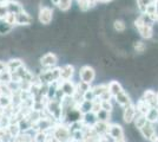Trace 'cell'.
<instances>
[{"mask_svg": "<svg viewBox=\"0 0 158 142\" xmlns=\"http://www.w3.org/2000/svg\"><path fill=\"white\" fill-rule=\"evenodd\" d=\"M113 27H114V30H116V31H118V32H123V31H125L126 25L123 20H116L114 21V24H113Z\"/></svg>", "mask_w": 158, "mask_h": 142, "instance_id": "obj_17", "label": "cell"}, {"mask_svg": "<svg viewBox=\"0 0 158 142\" xmlns=\"http://www.w3.org/2000/svg\"><path fill=\"white\" fill-rule=\"evenodd\" d=\"M6 6L8 8V12H11V13L18 14L24 11L23 6L20 5L18 1H14V0H8V1H6Z\"/></svg>", "mask_w": 158, "mask_h": 142, "instance_id": "obj_10", "label": "cell"}, {"mask_svg": "<svg viewBox=\"0 0 158 142\" xmlns=\"http://www.w3.org/2000/svg\"><path fill=\"white\" fill-rule=\"evenodd\" d=\"M152 1H153V0H137V6H138L139 11H140L142 13H145L148 6L151 4Z\"/></svg>", "mask_w": 158, "mask_h": 142, "instance_id": "obj_15", "label": "cell"}, {"mask_svg": "<svg viewBox=\"0 0 158 142\" xmlns=\"http://www.w3.org/2000/svg\"><path fill=\"white\" fill-rule=\"evenodd\" d=\"M32 21V18L30 17V14H27L26 12H20V13L17 14V23L18 24H21V25H24V24H30Z\"/></svg>", "mask_w": 158, "mask_h": 142, "instance_id": "obj_13", "label": "cell"}, {"mask_svg": "<svg viewBox=\"0 0 158 142\" xmlns=\"http://www.w3.org/2000/svg\"><path fill=\"white\" fill-rule=\"evenodd\" d=\"M145 101L148 102L151 107H158V101H157V94L152 90V89H148V90H144L143 93V96Z\"/></svg>", "mask_w": 158, "mask_h": 142, "instance_id": "obj_5", "label": "cell"}, {"mask_svg": "<svg viewBox=\"0 0 158 142\" xmlns=\"http://www.w3.org/2000/svg\"><path fill=\"white\" fill-rule=\"evenodd\" d=\"M136 109H137V113L138 114H143V115H146L149 113V110L151 109V105L145 101L143 97H140L138 101H137V104H136Z\"/></svg>", "mask_w": 158, "mask_h": 142, "instance_id": "obj_9", "label": "cell"}, {"mask_svg": "<svg viewBox=\"0 0 158 142\" xmlns=\"http://www.w3.org/2000/svg\"><path fill=\"white\" fill-rule=\"evenodd\" d=\"M99 2H109V1H111V0H98Z\"/></svg>", "mask_w": 158, "mask_h": 142, "instance_id": "obj_24", "label": "cell"}, {"mask_svg": "<svg viewBox=\"0 0 158 142\" xmlns=\"http://www.w3.org/2000/svg\"><path fill=\"white\" fill-rule=\"evenodd\" d=\"M135 26L138 30L139 34L142 38H145V39H150L153 36V27H152L151 24H146L143 21V19L139 17L138 19L135 20Z\"/></svg>", "mask_w": 158, "mask_h": 142, "instance_id": "obj_1", "label": "cell"}, {"mask_svg": "<svg viewBox=\"0 0 158 142\" xmlns=\"http://www.w3.org/2000/svg\"><path fill=\"white\" fill-rule=\"evenodd\" d=\"M51 1H52V4H53V5H57V6H58V4H59V1H60V0H51Z\"/></svg>", "mask_w": 158, "mask_h": 142, "instance_id": "obj_23", "label": "cell"}, {"mask_svg": "<svg viewBox=\"0 0 158 142\" xmlns=\"http://www.w3.org/2000/svg\"><path fill=\"white\" fill-rule=\"evenodd\" d=\"M87 2H89V5H90V8L93 6H96L97 4H98L99 1L98 0H87Z\"/></svg>", "mask_w": 158, "mask_h": 142, "instance_id": "obj_21", "label": "cell"}, {"mask_svg": "<svg viewBox=\"0 0 158 142\" xmlns=\"http://www.w3.org/2000/svg\"><path fill=\"white\" fill-rule=\"evenodd\" d=\"M114 98H116V102L118 103L122 108H125L126 105H129V104H131L132 103L129 94H126L124 90H123L122 93H119L117 96H114Z\"/></svg>", "mask_w": 158, "mask_h": 142, "instance_id": "obj_7", "label": "cell"}, {"mask_svg": "<svg viewBox=\"0 0 158 142\" xmlns=\"http://www.w3.org/2000/svg\"><path fill=\"white\" fill-rule=\"evenodd\" d=\"M80 76H81V80L85 83H91L94 78V71L90 67H84L80 71Z\"/></svg>", "mask_w": 158, "mask_h": 142, "instance_id": "obj_8", "label": "cell"}, {"mask_svg": "<svg viewBox=\"0 0 158 142\" xmlns=\"http://www.w3.org/2000/svg\"><path fill=\"white\" fill-rule=\"evenodd\" d=\"M157 101H158V93H157Z\"/></svg>", "mask_w": 158, "mask_h": 142, "instance_id": "obj_26", "label": "cell"}, {"mask_svg": "<svg viewBox=\"0 0 158 142\" xmlns=\"http://www.w3.org/2000/svg\"><path fill=\"white\" fill-rule=\"evenodd\" d=\"M77 1H79V0H77Z\"/></svg>", "mask_w": 158, "mask_h": 142, "instance_id": "obj_27", "label": "cell"}, {"mask_svg": "<svg viewBox=\"0 0 158 142\" xmlns=\"http://www.w3.org/2000/svg\"><path fill=\"white\" fill-rule=\"evenodd\" d=\"M52 13L53 11L50 7H41L39 11V20L43 24H48L52 20Z\"/></svg>", "mask_w": 158, "mask_h": 142, "instance_id": "obj_6", "label": "cell"}, {"mask_svg": "<svg viewBox=\"0 0 158 142\" xmlns=\"http://www.w3.org/2000/svg\"><path fill=\"white\" fill-rule=\"evenodd\" d=\"M133 123H135V128L139 130L140 128H143L145 124L148 123V118H146V115H143V114H138L137 113V115L135 117V120H133Z\"/></svg>", "mask_w": 158, "mask_h": 142, "instance_id": "obj_12", "label": "cell"}, {"mask_svg": "<svg viewBox=\"0 0 158 142\" xmlns=\"http://www.w3.org/2000/svg\"><path fill=\"white\" fill-rule=\"evenodd\" d=\"M72 5V0H60L58 7H59L61 11H67Z\"/></svg>", "mask_w": 158, "mask_h": 142, "instance_id": "obj_16", "label": "cell"}, {"mask_svg": "<svg viewBox=\"0 0 158 142\" xmlns=\"http://www.w3.org/2000/svg\"><path fill=\"white\" fill-rule=\"evenodd\" d=\"M123 91V88H122V85H120V83L117 81H112L110 82V84H109V93L112 95V97H114V96H117L119 93H122Z\"/></svg>", "mask_w": 158, "mask_h": 142, "instance_id": "obj_11", "label": "cell"}, {"mask_svg": "<svg viewBox=\"0 0 158 142\" xmlns=\"http://www.w3.org/2000/svg\"><path fill=\"white\" fill-rule=\"evenodd\" d=\"M78 5H79V8H80L81 11H86V10L90 8V5H89L87 0H79Z\"/></svg>", "mask_w": 158, "mask_h": 142, "instance_id": "obj_19", "label": "cell"}, {"mask_svg": "<svg viewBox=\"0 0 158 142\" xmlns=\"http://www.w3.org/2000/svg\"><path fill=\"white\" fill-rule=\"evenodd\" d=\"M133 49L137 51V52H143L145 49H146V45H145L143 41H135V44H133Z\"/></svg>", "mask_w": 158, "mask_h": 142, "instance_id": "obj_18", "label": "cell"}, {"mask_svg": "<svg viewBox=\"0 0 158 142\" xmlns=\"http://www.w3.org/2000/svg\"><path fill=\"white\" fill-rule=\"evenodd\" d=\"M139 133H140V135H142L143 139L149 141L152 137V135H155V134L157 133V129H156L155 123H151V122L148 121V123L145 124L143 128L139 129Z\"/></svg>", "mask_w": 158, "mask_h": 142, "instance_id": "obj_3", "label": "cell"}, {"mask_svg": "<svg viewBox=\"0 0 158 142\" xmlns=\"http://www.w3.org/2000/svg\"><path fill=\"white\" fill-rule=\"evenodd\" d=\"M102 109H104V110H106V111H111L112 110V105L111 103L109 101H103V103H102Z\"/></svg>", "mask_w": 158, "mask_h": 142, "instance_id": "obj_20", "label": "cell"}, {"mask_svg": "<svg viewBox=\"0 0 158 142\" xmlns=\"http://www.w3.org/2000/svg\"><path fill=\"white\" fill-rule=\"evenodd\" d=\"M146 118L151 123H156L158 121V107H151L149 113L146 114Z\"/></svg>", "mask_w": 158, "mask_h": 142, "instance_id": "obj_14", "label": "cell"}, {"mask_svg": "<svg viewBox=\"0 0 158 142\" xmlns=\"http://www.w3.org/2000/svg\"><path fill=\"white\" fill-rule=\"evenodd\" d=\"M123 120L125 123H132L133 120H135V117L137 115V109H136V105L135 104H129V105H126L125 108H123Z\"/></svg>", "mask_w": 158, "mask_h": 142, "instance_id": "obj_2", "label": "cell"}, {"mask_svg": "<svg viewBox=\"0 0 158 142\" xmlns=\"http://www.w3.org/2000/svg\"><path fill=\"white\" fill-rule=\"evenodd\" d=\"M6 1H8V0H0V4H5Z\"/></svg>", "mask_w": 158, "mask_h": 142, "instance_id": "obj_25", "label": "cell"}, {"mask_svg": "<svg viewBox=\"0 0 158 142\" xmlns=\"http://www.w3.org/2000/svg\"><path fill=\"white\" fill-rule=\"evenodd\" d=\"M153 4H155V7H156V11L158 13V0H153Z\"/></svg>", "mask_w": 158, "mask_h": 142, "instance_id": "obj_22", "label": "cell"}, {"mask_svg": "<svg viewBox=\"0 0 158 142\" xmlns=\"http://www.w3.org/2000/svg\"><path fill=\"white\" fill-rule=\"evenodd\" d=\"M109 134H110V136L113 137L116 141L125 139V137H124V130L122 128V126H119V124H111V126L109 127Z\"/></svg>", "mask_w": 158, "mask_h": 142, "instance_id": "obj_4", "label": "cell"}]
</instances>
